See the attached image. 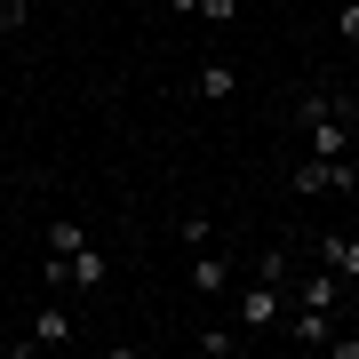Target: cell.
I'll list each match as a JSON object with an SVG mask.
<instances>
[{"label":"cell","instance_id":"5b68a950","mask_svg":"<svg viewBox=\"0 0 359 359\" xmlns=\"http://www.w3.org/2000/svg\"><path fill=\"white\" fill-rule=\"evenodd\" d=\"M104 280H112V271H104V248H96V240H80L72 256H65V287H80V295H104Z\"/></svg>","mask_w":359,"mask_h":359},{"label":"cell","instance_id":"ac0fdd59","mask_svg":"<svg viewBox=\"0 0 359 359\" xmlns=\"http://www.w3.org/2000/svg\"><path fill=\"white\" fill-rule=\"evenodd\" d=\"M335 359H359V335H335V344H327Z\"/></svg>","mask_w":359,"mask_h":359},{"label":"cell","instance_id":"6da1fadb","mask_svg":"<svg viewBox=\"0 0 359 359\" xmlns=\"http://www.w3.org/2000/svg\"><path fill=\"white\" fill-rule=\"evenodd\" d=\"M295 136H304L311 160H351V144H359V96L304 88V96H295Z\"/></svg>","mask_w":359,"mask_h":359},{"label":"cell","instance_id":"52a82bcc","mask_svg":"<svg viewBox=\"0 0 359 359\" xmlns=\"http://www.w3.org/2000/svg\"><path fill=\"white\" fill-rule=\"evenodd\" d=\"M184 280H192V295H224V287H231V256L192 248V271H184Z\"/></svg>","mask_w":359,"mask_h":359},{"label":"cell","instance_id":"9a60e30c","mask_svg":"<svg viewBox=\"0 0 359 359\" xmlns=\"http://www.w3.org/2000/svg\"><path fill=\"white\" fill-rule=\"evenodd\" d=\"M40 295H65V256H40Z\"/></svg>","mask_w":359,"mask_h":359},{"label":"cell","instance_id":"2e32d148","mask_svg":"<svg viewBox=\"0 0 359 359\" xmlns=\"http://www.w3.org/2000/svg\"><path fill=\"white\" fill-rule=\"evenodd\" d=\"M335 40H351V48H359V0H344V8H335Z\"/></svg>","mask_w":359,"mask_h":359},{"label":"cell","instance_id":"9c48e42d","mask_svg":"<svg viewBox=\"0 0 359 359\" xmlns=\"http://www.w3.org/2000/svg\"><path fill=\"white\" fill-rule=\"evenodd\" d=\"M320 264H335L359 287V231H320Z\"/></svg>","mask_w":359,"mask_h":359},{"label":"cell","instance_id":"d6986e66","mask_svg":"<svg viewBox=\"0 0 359 359\" xmlns=\"http://www.w3.org/2000/svg\"><path fill=\"white\" fill-rule=\"evenodd\" d=\"M168 16H200V0H168Z\"/></svg>","mask_w":359,"mask_h":359},{"label":"cell","instance_id":"7c38bea8","mask_svg":"<svg viewBox=\"0 0 359 359\" xmlns=\"http://www.w3.org/2000/svg\"><path fill=\"white\" fill-rule=\"evenodd\" d=\"M192 344H200L208 359H224V351H240L248 335H240V320H231V327H208V335H192Z\"/></svg>","mask_w":359,"mask_h":359},{"label":"cell","instance_id":"277c9868","mask_svg":"<svg viewBox=\"0 0 359 359\" xmlns=\"http://www.w3.org/2000/svg\"><path fill=\"white\" fill-rule=\"evenodd\" d=\"M287 287H295V304H304V311H344V295H351V280H344L335 264H327V271H295Z\"/></svg>","mask_w":359,"mask_h":359},{"label":"cell","instance_id":"ba28073f","mask_svg":"<svg viewBox=\"0 0 359 359\" xmlns=\"http://www.w3.org/2000/svg\"><path fill=\"white\" fill-rule=\"evenodd\" d=\"M287 335H295L304 351H327V344H335V311H304V304H295V311H287Z\"/></svg>","mask_w":359,"mask_h":359},{"label":"cell","instance_id":"8992f818","mask_svg":"<svg viewBox=\"0 0 359 359\" xmlns=\"http://www.w3.org/2000/svg\"><path fill=\"white\" fill-rule=\"evenodd\" d=\"M72 311L65 304H40V320H32V335H25V344H16V351H56V344H72Z\"/></svg>","mask_w":359,"mask_h":359},{"label":"cell","instance_id":"4fadbf2b","mask_svg":"<svg viewBox=\"0 0 359 359\" xmlns=\"http://www.w3.org/2000/svg\"><path fill=\"white\" fill-rule=\"evenodd\" d=\"M176 240H184V248H208V240H216V216H184Z\"/></svg>","mask_w":359,"mask_h":359},{"label":"cell","instance_id":"7a4b0ae2","mask_svg":"<svg viewBox=\"0 0 359 359\" xmlns=\"http://www.w3.org/2000/svg\"><path fill=\"white\" fill-rule=\"evenodd\" d=\"M287 280H295V264L280 256V248H264L256 264H248V287H240V335H264V327H280L287 320Z\"/></svg>","mask_w":359,"mask_h":359},{"label":"cell","instance_id":"8fae6325","mask_svg":"<svg viewBox=\"0 0 359 359\" xmlns=\"http://www.w3.org/2000/svg\"><path fill=\"white\" fill-rule=\"evenodd\" d=\"M80 240H88V224H72V216H56V224H48V256H72Z\"/></svg>","mask_w":359,"mask_h":359},{"label":"cell","instance_id":"5bb4252c","mask_svg":"<svg viewBox=\"0 0 359 359\" xmlns=\"http://www.w3.org/2000/svg\"><path fill=\"white\" fill-rule=\"evenodd\" d=\"M32 8H40V0H0V32H25Z\"/></svg>","mask_w":359,"mask_h":359},{"label":"cell","instance_id":"30bf717a","mask_svg":"<svg viewBox=\"0 0 359 359\" xmlns=\"http://www.w3.org/2000/svg\"><path fill=\"white\" fill-rule=\"evenodd\" d=\"M231 88H240V80H231L224 56H208V65L192 72V96H200V104H231Z\"/></svg>","mask_w":359,"mask_h":359},{"label":"cell","instance_id":"e0dca14e","mask_svg":"<svg viewBox=\"0 0 359 359\" xmlns=\"http://www.w3.org/2000/svg\"><path fill=\"white\" fill-rule=\"evenodd\" d=\"M240 16V0H200V25H231Z\"/></svg>","mask_w":359,"mask_h":359},{"label":"cell","instance_id":"3957f363","mask_svg":"<svg viewBox=\"0 0 359 359\" xmlns=\"http://www.w3.org/2000/svg\"><path fill=\"white\" fill-rule=\"evenodd\" d=\"M287 184H295V200H320V192H359V168L351 160H295L287 168Z\"/></svg>","mask_w":359,"mask_h":359}]
</instances>
